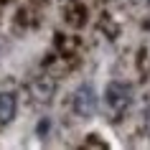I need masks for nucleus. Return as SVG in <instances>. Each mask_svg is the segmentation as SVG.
<instances>
[{"mask_svg":"<svg viewBox=\"0 0 150 150\" xmlns=\"http://www.w3.org/2000/svg\"><path fill=\"white\" fill-rule=\"evenodd\" d=\"M104 102H107V110L115 112V115H122V112L132 104V89L125 81H110L107 89H104Z\"/></svg>","mask_w":150,"mask_h":150,"instance_id":"f257e3e1","label":"nucleus"},{"mask_svg":"<svg viewBox=\"0 0 150 150\" xmlns=\"http://www.w3.org/2000/svg\"><path fill=\"white\" fill-rule=\"evenodd\" d=\"M74 112L79 117H94L97 110H99V97H97L94 87L92 84H79L76 92H74Z\"/></svg>","mask_w":150,"mask_h":150,"instance_id":"f03ea898","label":"nucleus"},{"mask_svg":"<svg viewBox=\"0 0 150 150\" xmlns=\"http://www.w3.org/2000/svg\"><path fill=\"white\" fill-rule=\"evenodd\" d=\"M18 112L16 92H0V125H10Z\"/></svg>","mask_w":150,"mask_h":150,"instance_id":"7ed1b4c3","label":"nucleus"},{"mask_svg":"<svg viewBox=\"0 0 150 150\" xmlns=\"http://www.w3.org/2000/svg\"><path fill=\"white\" fill-rule=\"evenodd\" d=\"M145 127H148V132H150V107L145 110Z\"/></svg>","mask_w":150,"mask_h":150,"instance_id":"20e7f679","label":"nucleus"}]
</instances>
